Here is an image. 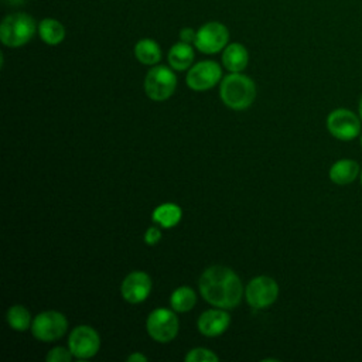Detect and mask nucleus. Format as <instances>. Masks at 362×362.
<instances>
[{
	"mask_svg": "<svg viewBox=\"0 0 362 362\" xmlns=\"http://www.w3.org/2000/svg\"><path fill=\"white\" fill-rule=\"evenodd\" d=\"M201 296L219 308H233L242 298V283L238 274L225 266H211L199 277Z\"/></svg>",
	"mask_w": 362,
	"mask_h": 362,
	"instance_id": "f257e3e1",
	"label": "nucleus"
},
{
	"mask_svg": "<svg viewBox=\"0 0 362 362\" xmlns=\"http://www.w3.org/2000/svg\"><path fill=\"white\" fill-rule=\"evenodd\" d=\"M219 93L226 106L235 110H243L253 103L256 86L249 76L239 72H232L222 79Z\"/></svg>",
	"mask_w": 362,
	"mask_h": 362,
	"instance_id": "f03ea898",
	"label": "nucleus"
},
{
	"mask_svg": "<svg viewBox=\"0 0 362 362\" xmlns=\"http://www.w3.org/2000/svg\"><path fill=\"white\" fill-rule=\"evenodd\" d=\"M38 27L35 20L27 13L7 14L0 24V40L6 47L17 48L27 44L35 34Z\"/></svg>",
	"mask_w": 362,
	"mask_h": 362,
	"instance_id": "7ed1b4c3",
	"label": "nucleus"
},
{
	"mask_svg": "<svg viewBox=\"0 0 362 362\" xmlns=\"http://www.w3.org/2000/svg\"><path fill=\"white\" fill-rule=\"evenodd\" d=\"M361 117L346 107L334 109L327 116L328 132L332 137L341 141H351L356 139L361 133Z\"/></svg>",
	"mask_w": 362,
	"mask_h": 362,
	"instance_id": "20e7f679",
	"label": "nucleus"
},
{
	"mask_svg": "<svg viewBox=\"0 0 362 362\" xmlns=\"http://www.w3.org/2000/svg\"><path fill=\"white\" fill-rule=\"evenodd\" d=\"M177 86V78L174 72L164 66L157 65L151 68L144 78V90L147 96L153 100H165L168 99Z\"/></svg>",
	"mask_w": 362,
	"mask_h": 362,
	"instance_id": "39448f33",
	"label": "nucleus"
},
{
	"mask_svg": "<svg viewBox=\"0 0 362 362\" xmlns=\"http://www.w3.org/2000/svg\"><path fill=\"white\" fill-rule=\"evenodd\" d=\"M66 328L68 321L65 315L58 311L40 313L31 324L33 335L42 342H52L61 338L66 332Z\"/></svg>",
	"mask_w": 362,
	"mask_h": 362,
	"instance_id": "423d86ee",
	"label": "nucleus"
},
{
	"mask_svg": "<svg viewBox=\"0 0 362 362\" xmlns=\"http://www.w3.org/2000/svg\"><path fill=\"white\" fill-rule=\"evenodd\" d=\"M228 40L229 31L226 25L219 21H209L198 28L194 45L204 54H215L226 47Z\"/></svg>",
	"mask_w": 362,
	"mask_h": 362,
	"instance_id": "0eeeda50",
	"label": "nucleus"
},
{
	"mask_svg": "<svg viewBox=\"0 0 362 362\" xmlns=\"http://www.w3.org/2000/svg\"><path fill=\"white\" fill-rule=\"evenodd\" d=\"M147 332L157 342H170L178 332V318L167 308H157L147 317Z\"/></svg>",
	"mask_w": 362,
	"mask_h": 362,
	"instance_id": "6e6552de",
	"label": "nucleus"
},
{
	"mask_svg": "<svg viewBox=\"0 0 362 362\" xmlns=\"http://www.w3.org/2000/svg\"><path fill=\"white\" fill-rule=\"evenodd\" d=\"M245 296L253 308H266L276 301L279 296V286L272 277L259 276L250 280L246 286Z\"/></svg>",
	"mask_w": 362,
	"mask_h": 362,
	"instance_id": "1a4fd4ad",
	"label": "nucleus"
},
{
	"mask_svg": "<svg viewBox=\"0 0 362 362\" xmlns=\"http://www.w3.org/2000/svg\"><path fill=\"white\" fill-rule=\"evenodd\" d=\"M69 351L78 359H88L96 355L100 346L98 332L88 325H79L69 334Z\"/></svg>",
	"mask_w": 362,
	"mask_h": 362,
	"instance_id": "9d476101",
	"label": "nucleus"
},
{
	"mask_svg": "<svg viewBox=\"0 0 362 362\" xmlns=\"http://www.w3.org/2000/svg\"><path fill=\"white\" fill-rule=\"evenodd\" d=\"M222 69L215 61H201L192 65L187 74V85L194 90H206L218 83Z\"/></svg>",
	"mask_w": 362,
	"mask_h": 362,
	"instance_id": "9b49d317",
	"label": "nucleus"
},
{
	"mask_svg": "<svg viewBox=\"0 0 362 362\" xmlns=\"http://www.w3.org/2000/svg\"><path fill=\"white\" fill-rule=\"evenodd\" d=\"M151 290V279L144 272H132L122 281L120 293L123 298L132 304L141 303Z\"/></svg>",
	"mask_w": 362,
	"mask_h": 362,
	"instance_id": "f8f14e48",
	"label": "nucleus"
},
{
	"mask_svg": "<svg viewBox=\"0 0 362 362\" xmlns=\"http://www.w3.org/2000/svg\"><path fill=\"white\" fill-rule=\"evenodd\" d=\"M229 321V314L223 310H206L198 318V329L206 337H216L228 328Z\"/></svg>",
	"mask_w": 362,
	"mask_h": 362,
	"instance_id": "ddd939ff",
	"label": "nucleus"
},
{
	"mask_svg": "<svg viewBox=\"0 0 362 362\" xmlns=\"http://www.w3.org/2000/svg\"><path fill=\"white\" fill-rule=\"evenodd\" d=\"M361 174L359 164L352 158L337 160L329 168V180L337 185L352 184Z\"/></svg>",
	"mask_w": 362,
	"mask_h": 362,
	"instance_id": "4468645a",
	"label": "nucleus"
},
{
	"mask_svg": "<svg viewBox=\"0 0 362 362\" xmlns=\"http://www.w3.org/2000/svg\"><path fill=\"white\" fill-rule=\"evenodd\" d=\"M247 62H249V52L242 44L233 42L223 48L222 64L228 71L240 72L246 68Z\"/></svg>",
	"mask_w": 362,
	"mask_h": 362,
	"instance_id": "2eb2a0df",
	"label": "nucleus"
},
{
	"mask_svg": "<svg viewBox=\"0 0 362 362\" xmlns=\"http://www.w3.org/2000/svg\"><path fill=\"white\" fill-rule=\"evenodd\" d=\"M194 61V49L191 44L180 41L171 47L168 51V62L173 69L184 71L191 66Z\"/></svg>",
	"mask_w": 362,
	"mask_h": 362,
	"instance_id": "dca6fc26",
	"label": "nucleus"
},
{
	"mask_svg": "<svg viewBox=\"0 0 362 362\" xmlns=\"http://www.w3.org/2000/svg\"><path fill=\"white\" fill-rule=\"evenodd\" d=\"M38 34L48 45H57L65 38V27L55 18H44L38 24Z\"/></svg>",
	"mask_w": 362,
	"mask_h": 362,
	"instance_id": "f3484780",
	"label": "nucleus"
},
{
	"mask_svg": "<svg viewBox=\"0 0 362 362\" xmlns=\"http://www.w3.org/2000/svg\"><path fill=\"white\" fill-rule=\"evenodd\" d=\"M134 55L144 65H156L161 59V49L154 40L141 38L134 45Z\"/></svg>",
	"mask_w": 362,
	"mask_h": 362,
	"instance_id": "a211bd4d",
	"label": "nucleus"
},
{
	"mask_svg": "<svg viewBox=\"0 0 362 362\" xmlns=\"http://www.w3.org/2000/svg\"><path fill=\"white\" fill-rule=\"evenodd\" d=\"M181 208L175 204H163L153 211V222L161 225L163 228H171L177 225L181 219Z\"/></svg>",
	"mask_w": 362,
	"mask_h": 362,
	"instance_id": "6ab92c4d",
	"label": "nucleus"
},
{
	"mask_svg": "<svg viewBox=\"0 0 362 362\" xmlns=\"http://www.w3.org/2000/svg\"><path fill=\"white\" fill-rule=\"evenodd\" d=\"M197 297L192 288L189 287H178L177 290L173 291L171 298H170V304L173 307V310L178 311V313H185L189 311L194 305H195Z\"/></svg>",
	"mask_w": 362,
	"mask_h": 362,
	"instance_id": "aec40b11",
	"label": "nucleus"
},
{
	"mask_svg": "<svg viewBox=\"0 0 362 362\" xmlns=\"http://www.w3.org/2000/svg\"><path fill=\"white\" fill-rule=\"evenodd\" d=\"M7 322L16 331H25L33 324L28 310L18 304L11 305L7 310Z\"/></svg>",
	"mask_w": 362,
	"mask_h": 362,
	"instance_id": "412c9836",
	"label": "nucleus"
},
{
	"mask_svg": "<svg viewBox=\"0 0 362 362\" xmlns=\"http://www.w3.org/2000/svg\"><path fill=\"white\" fill-rule=\"evenodd\" d=\"M185 361L187 362H216L219 361V358L206 348H195L185 355Z\"/></svg>",
	"mask_w": 362,
	"mask_h": 362,
	"instance_id": "4be33fe9",
	"label": "nucleus"
},
{
	"mask_svg": "<svg viewBox=\"0 0 362 362\" xmlns=\"http://www.w3.org/2000/svg\"><path fill=\"white\" fill-rule=\"evenodd\" d=\"M72 352L71 351H68V349H65V348H62V346H57V348H52L48 354H47V356H45V359L48 361V362H69L71 359H72Z\"/></svg>",
	"mask_w": 362,
	"mask_h": 362,
	"instance_id": "5701e85b",
	"label": "nucleus"
},
{
	"mask_svg": "<svg viewBox=\"0 0 362 362\" xmlns=\"http://www.w3.org/2000/svg\"><path fill=\"white\" fill-rule=\"evenodd\" d=\"M161 238V232L158 230V228L156 226H151L147 229V232L144 233V242L147 245H156Z\"/></svg>",
	"mask_w": 362,
	"mask_h": 362,
	"instance_id": "b1692460",
	"label": "nucleus"
},
{
	"mask_svg": "<svg viewBox=\"0 0 362 362\" xmlns=\"http://www.w3.org/2000/svg\"><path fill=\"white\" fill-rule=\"evenodd\" d=\"M195 35H197V31H194V30L189 28V27H185V28H182V30L180 31V40L184 41V42H188V44H191V42L195 41Z\"/></svg>",
	"mask_w": 362,
	"mask_h": 362,
	"instance_id": "393cba45",
	"label": "nucleus"
},
{
	"mask_svg": "<svg viewBox=\"0 0 362 362\" xmlns=\"http://www.w3.org/2000/svg\"><path fill=\"white\" fill-rule=\"evenodd\" d=\"M127 361L129 362H146L147 361V356H144V355H141V354H139V352H136V354H132L129 358H127Z\"/></svg>",
	"mask_w": 362,
	"mask_h": 362,
	"instance_id": "a878e982",
	"label": "nucleus"
},
{
	"mask_svg": "<svg viewBox=\"0 0 362 362\" xmlns=\"http://www.w3.org/2000/svg\"><path fill=\"white\" fill-rule=\"evenodd\" d=\"M358 113H359V117L362 120V96H361V100H359V106H358Z\"/></svg>",
	"mask_w": 362,
	"mask_h": 362,
	"instance_id": "bb28decb",
	"label": "nucleus"
},
{
	"mask_svg": "<svg viewBox=\"0 0 362 362\" xmlns=\"http://www.w3.org/2000/svg\"><path fill=\"white\" fill-rule=\"evenodd\" d=\"M359 180H361V184H362V168H361V174H359Z\"/></svg>",
	"mask_w": 362,
	"mask_h": 362,
	"instance_id": "cd10ccee",
	"label": "nucleus"
},
{
	"mask_svg": "<svg viewBox=\"0 0 362 362\" xmlns=\"http://www.w3.org/2000/svg\"><path fill=\"white\" fill-rule=\"evenodd\" d=\"M359 143H361V147H362V134H361V137H359Z\"/></svg>",
	"mask_w": 362,
	"mask_h": 362,
	"instance_id": "c85d7f7f",
	"label": "nucleus"
}]
</instances>
